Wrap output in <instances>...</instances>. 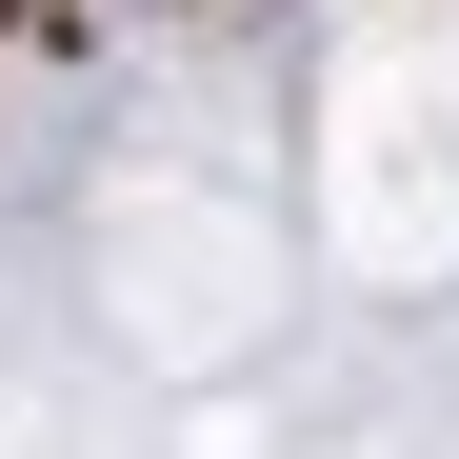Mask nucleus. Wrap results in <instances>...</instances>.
Instances as JSON below:
<instances>
[{"instance_id":"1","label":"nucleus","mask_w":459,"mask_h":459,"mask_svg":"<svg viewBox=\"0 0 459 459\" xmlns=\"http://www.w3.org/2000/svg\"><path fill=\"white\" fill-rule=\"evenodd\" d=\"M0 21H60V0H0Z\"/></svg>"}]
</instances>
